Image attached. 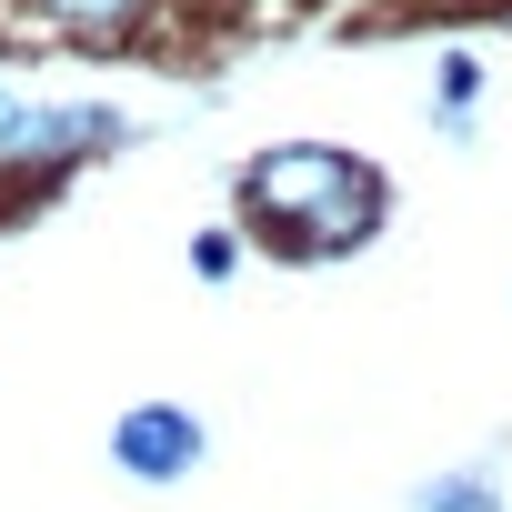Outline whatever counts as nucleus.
<instances>
[{"mask_svg": "<svg viewBox=\"0 0 512 512\" xmlns=\"http://www.w3.org/2000/svg\"><path fill=\"white\" fill-rule=\"evenodd\" d=\"M412 512H502V462L482 452V462H442V472H422V482H412Z\"/></svg>", "mask_w": 512, "mask_h": 512, "instance_id": "obj_5", "label": "nucleus"}, {"mask_svg": "<svg viewBox=\"0 0 512 512\" xmlns=\"http://www.w3.org/2000/svg\"><path fill=\"white\" fill-rule=\"evenodd\" d=\"M201 462H211V422H201L191 402H131V412L111 422V472H121V482L171 492V482H191Z\"/></svg>", "mask_w": 512, "mask_h": 512, "instance_id": "obj_3", "label": "nucleus"}, {"mask_svg": "<svg viewBox=\"0 0 512 512\" xmlns=\"http://www.w3.org/2000/svg\"><path fill=\"white\" fill-rule=\"evenodd\" d=\"M231 201H241V221L272 251H292V262H342V251L382 241V221H392V181L362 151H342V141H272V151H251Z\"/></svg>", "mask_w": 512, "mask_h": 512, "instance_id": "obj_1", "label": "nucleus"}, {"mask_svg": "<svg viewBox=\"0 0 512 512\" xmlns=\"http://www.w3.org/2000/svg\"><path fill=\"white\" fill-rule=\"evenodd\" d=\"M31 31L41 41H71V51H141L161 21H171V0H21Z\"/></svg>", "mask_w": 512, "mask_h": 512, "instance_id": "obj_4", "label": "nucleus"}, {"mask_svg": "<svg viewBox=\"0 0 512 512\" xmlns=\"http://www.w3.org/2000/svg\"><path fill=\"white\" fill-rule=\"evenodd\" d=\"M131 121L111 101H21V91H0V181H61L101 151H121Z\"/></svg>", "mask_w": 512, "mask_h": 512, "instance_id": "obj_2", "label": "nucleus"}, {"mask_svg": "<svg viewBox=\"0 0 512 512\" xmlns=\"http://www.w3.org/2000/svg\"><path fill=\"white\" fill-rule=\"evenodd\" d=\"M472 111H482V51H442L432 61V121H442V141H472Z\"/></svg>", "mask_w": 512, "mask_h": 512, "instance_id": "obj_6", "label": "nucleus"}, {"mask_svg": "<svg viewBox=\"0 0 512 512\" xmlns=\"http://www.w3.org/2000/svg\"><path fill=\"white\" fill-rule=\"evenodd\" d=\"M191 272L201 282H231L241 272V231H191Z\"/></svg>", "mask_w": 512, "mask_h": 512, "instance_id": "obj_7", "label": "nucleus"}]
</instances>
